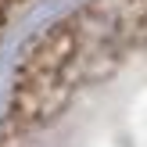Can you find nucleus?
I'll use <instances>...</instances> for the list:
<instances>
[{
	"label": "nucleus",
	"instance_id": "20e7f679",
	"mask_svg": "<svg viewBox=\"0 0 147 147\" xmlns=\"http://www.w3.org/2000/svg\"><path fill=\"white\" fill-rule=\"evenodd\" d=\"M144 40H147V29H144Z\"/></svg>",
	"mask_w": 147,
	"mask_h": 147
},
{
	"label": "nucleus",
	"instance_id": "f257e3e1",
	"mask_svg": "<svg viewBox=\"0 0 147 147\" xmlns=\"http://www.w3.org/2000/svg\"><path fill=\"white\" fill-rule=\"evenodd\" d=\"M76 54H79V40L72 22H57L43 36H36V43L25 50L18 65V79H72V83H79Z\"/></svg>",
	"mask_w": 147,
	"mask_h": 147
},
{
	"label": "nucleus",
	"instance_id": "f03ea898",
	"mask_svg": "<svg viewBox=\"0 0 147 147\" xmlns=\"http://www.w3.org/2000/svg\"><path fill=\"white\" fill-rule=\"evenodd\" d=\"M76 83L72 79H14V97L11 111L25 126H40L50 122L65 104H68Z\"/></svg>",
	"mask_w": 147,
	"mask_h": 147
},
{
	"label": "nucleus",
	"instance_id": "7ed1b4c3",
	"mask_svg": "<svg viewBox=\"0 0 147 147\" xmlns=\"http://www.w3.org/2000/svg\"><path fill=\"white\" fill-rule=\"evenodd\" d=\"M7 4H11V0H0V22H4V14H7Z\"/></svg>",
	"mask_w": 147,
	"mask_h": 147
}]
</instances>
